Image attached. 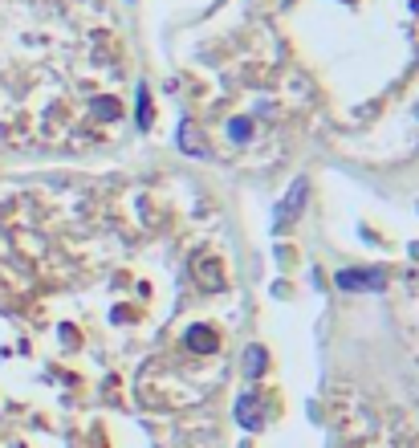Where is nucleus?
Returning <instances> with one entry per match:
<instances>
[{
    "label": "nucleus",
    "mask_w": 419,
    "mask_h": 448,
    "mask_svg": "<svg viewBox=\"0 0 419 448\" xmlns=\"http://www.w3.org/2000/svg\"><path fill=\"white\" fill-rule=\"evenodd\" d=\"M334 282H338V289H383V285H387V273H383V269H367V273H355V269H350V273H338Z\"/></svg>",
    "instance_id": "obj_1"
},
{
    "label": "nucleus",
    "mask_w": 419,
    "mask_h": 448,
    "mask_svg": "<svg viewBox=\"0 0 419 448\" xmlns=\"http://www.w3.org/2000/svg\"><path fill=\"white\" fill-rule=\"evenodd\" d=\"M306 192H309V183H306V180L293 183L289 200H281V208H277V224H281V220H293V216L302 212V200H306Z\"/></svg>",
    "instance_id": "obj_2"
},
{
    "label": "nucleus",
    "mask_w": 419,
    "mask_h": 448,
    "mask_svg": "<svg viewBox=\"0 0 419 448\" xmlns=\"http://www.w3.org/2000/svg\"><path fill=\"white\" fill-rule=\"evenodd\" d=\"M260 363H265V350H260V347H248V350H244V371H248V375L265 371Z\"/></svg>",
    "instance_id": "obj_3"
},
{
    "label": "nucleus",
    "mask_w": 419,
    "mask_h": 448,
    "mask_svg": "<svg viewBox=\"0 0 419 448\" xmlns=\"http://www.w3.org/2000/svg\"><path fill=\"white\" fill-rule=\"evenodd\" d=\"M208 331H195V338H192V347L195 350H212V338H204Z\"/></svg>",
    "instance_id": "obj_4"
},
{
    "label": "nucleus",
    "mask_w": 419,
    "mask_h": 448,
    "mask_svg": "<svg viewBox=\"0 0 419 448\" xmlns=\"http://www.w3.org/2000/svg\"><path fill=\"white\" fill-rule=\"evenodd\" d=\"M151 118H147V90H139V127H147Z\"/></svg>",
    "instance_id": "obj_5"
}]
</instances>
